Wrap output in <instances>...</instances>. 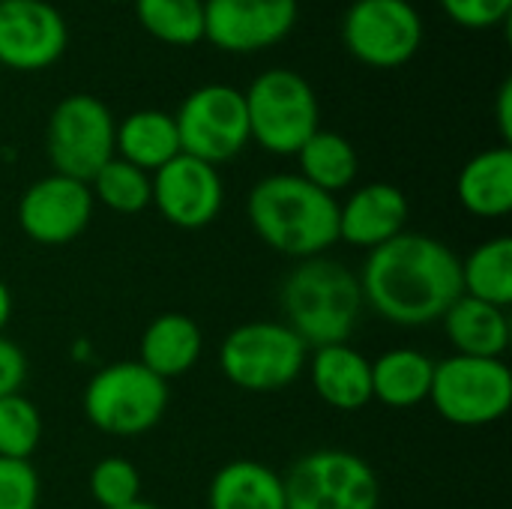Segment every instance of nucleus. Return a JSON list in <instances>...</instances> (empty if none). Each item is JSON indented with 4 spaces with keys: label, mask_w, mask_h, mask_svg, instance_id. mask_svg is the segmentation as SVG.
Segmentation results:
<instances>
[{
    "label": "nucleus",
    "mask_w": 512,
    "mask_h": 509,
    "mask_svg": "<svg viewBox=\"0 0 512 509\" xmlns=\"http://www.w3.org/2000/svg\"><path fill=\"white\" fill-rule=\"evenodd\" d=\"M495 117H498V132H501V144L510 147L512 141V81L507 78L498 90V102H495Z\"/></svg>",
    "instance_id": "473e14b6"
},
{
    "label": "nucleus",
    "mask_w": 512,
    "mask_h": 509,
    "mask_svg": "<svg viewBox=\"0 0 512 509\" xmlns=\"http://www.w3.org/2000/svg\"><path fill=\"white\" fill-rule=\"evenodd\" d=\"M111 3H123V0H111Z\"/></svg>",
    "instance_id": "c9c22d12"
},
{
    "label": "nucleus",
    "mask_w": 512,
    "mask_h": 509,
    "mask_svg": "<svg viewBox=\"0 0 512 509\" xmlns=\"http://www.w3.org/2000/svg\"><path fill=\"white\" fill-rule=\"evenodd\" d=\"M120 509H162V507H156V504H150V501H132V504H126V507H120Z\"/></svg>",
    "instance_id": "f704fd0d"
},
{
    "label": "nucleus",
    "mask_w": 512,
    "mask_h": 509,
    "mask_svg": "<svg viewBox=\"0 0 512 509\" xmlns=\"http://www.w3.org/2000/svg\"><path fill=\"white\" fill-rule=\"evenodd\" d=\"M408 198L393 183H366L339 201V240L354 249H378L408 225Z\"/></svg>",
    "instance_id": "dca6fc26"
},
{
    "label": "nucleus",
    "mask_w": 512,
    "mask_h": 509,
    "mask_svg": "<svg viewBox=\"0 0 512 509\" xmlns=\"http://www.w3.org/2000/svg\"><path fill=\"white\" fill-rule=\"evenodd\" d=\"M423 33V15L411 0H354L342 15V45L369 69L405 66Z\"/></svg>",
    "instance_id": "9b49d317"
},
{
    "label": "nucleus",
    "mask_w": 512,
    "mask_h": 509,
    "mask_svg": "<svg viewBox=\"0 0 512 509\" xmlns=\"http://www.w3.org/2000/svg\"><path fill=\"white\" fill-rule=\"evenodd\" d=\"M282 324L309 348L348 342L363 315V294L357 273L345 264L318 255L297 261L279 288Z\"/></svg>",
    "instance_id": "7ed1b4c3"
},
{
    "label": "nucleus",
    "mask_w": 512,
    "mask_h": 509,
    "mask_svg": "<svg viewBox=\"0 0 512 509\" xmlns=\"http://www.w3.org/2000/svg\"><path fill=\"white\" fill-rule=\"evenodd\" d=\"M207 509H288L282 474L258 459H234L213 474Z\"/></svg>",
    "instance_id": "4be33fe9"
},
{
    "label": "nucleus",
    "mask_w": 512,
    "mask_h": 509,
    "mask_svg": "<svg viewBox=\"0 0 512 509\" xmlns=\"http://www.w3.org/2000/svg\"><path fill=\"white\" fill-rule=\"evenodd\" d=\"M429 402L441 420L459 429H483L507 417L512 405V372L504 360L444 357L435 360Z\"/></svg>",
    "instance_id": "0eeeda50"
},
{
    "label": "nucleus",
    "mask_w": 512,
    "mask_h": 509,
    "mask_svg": "<svg viewBox=\"0 0 512 509\" xmlns=\"http://www.w3.org/2000/svg\"><path fill=\"white\" fill-rule=\"evenodd\" d=\"M138 24L159 42L192 48L204 39V0H132Z\"/></svg>",
    "instance_id": "a878e982"
},
{
    "label": "nucleus",
    "mask_w": 512,
    "mask_h": 509,
    "mask_svg": "<svg viewBox=\"0 0 512 509\" xmlns=\"http://www.w3.org/2000/svg\"><path fill=\"white\" fill-rule=\"evenodd\" d=\"M447 18L465 30H492L512 12V0H438Z\"/></svg>",
    "instance_id": "7c9ffc66"
},
{
    "label": "nucleus",
    "mask_w": 512,
    "mask_h": 509,
    "mask_svg": "<svg viewBox=\"0 0 512 509\" xmlns=\"http://www.w3.org/2000/svg\"><path fill=\"white\" fill-rule=\"evenodd\" d=\"M171 402L168 381L138 360H117L96 369L81 393L87 423L111 438H141L153 432Z\"/></svg>",
    "instance_id": "20e7f679"
},
{
    "label": "nucleus",
    "mask_w": 512,
    "mask_h": 509,
    "mask_svg": "<svg viewBox=\"0 0 512 509\" xmlns=\"http://www.w3.org/2000/svg\"><path fill=\"white\" fill-rule=\"evenodd\" d=\"M444 333L456 354L462 357H483V360H504L510 348L512 330L510 315L501 306L474 300L462 294L441 318Z\"/></svg>",
    "instance_id": "6ab92c4d"
},
{
    "label": "nucleus",
    "mask_w": 512,
    "mask_h": 509,
    "mask_svg": "<svg viewBox=\"0 0 512 509\" xmlns=\"http://www.w3.org/2000/svg\"><path fill=\"white\" fill-rule=\"evenodd\" d=\"M90 498L102 509H120L141 501V474L123 456H105L90 471Z\"/></svg>",
    "instance_id": "c85d7f7f"
},
{
    "label": "nucleus",
    "mask_w": 512,
    "mask_h": 509,
    "mask_svg": "<svg viewBox=\"0 0 512 509\" xmlns=\"http://www.w3.org/2000/svg\"><path fill=\"white\" fill-rule=\"evenodd\" d=\"M309 348L282 321H246L219 345L222 375L243 393H282L306 372Z\"/></svg>",
    "instance_id": "423d86ee"
},
{
    "label": "nucleus",
    "mask_w": 512,
    "mask_h": 509,
    "mask_svg": "<svg viewBox=\"0 0 512 509\" xmlns=\"http://www.w3.org/2000/svg\"><path fill=\"white\" fill-rule=\"evenodd\" d=\"M39 444H42L39 408L24 393L0 399V459L30 462Z\"/></svg>",
    "instance_id": "cd10ccee"
},
{
    "label": "nucleus",
    "mask_w": 512,
    "mask_h": 509,
    "mask_svg": "<svg viewBox=\"0 0 512 509\" xmlns=\"http://www.w3.org/2000/svg\"><path fill=\"white\" fill-rule=\"evenodd\" d=\"M249 138L273 156H297V150L321 129V105L315 87L294 69H264L243 90Z\"/></svg>",
    "instance_id": "39448f33"
},
{
    "label": "nucleus",
    "mask_w": 512,
    "mask_h": 509,
    "mask_svg": "<svg viewBox=\"0 0 512 509\" xmlns=\"http://www.w3.org/2000/svg\"><path fill=\"white\" fill-rule=\"evenodd\" d=\"M462 294L510 309L512 303V237L483 240L462 261Z\"/></svg>",
    "instance_id": "393cba45"
},
{
    "label": "nucleus",
    "mask_w": 512,
    "mask_h": 509,
    "mask_svg": "<svg viewBox=\"0 0 512 509\" xmlns=\"http://www.w3.org/2000/svg\"><path fill=\"white\" fill-rule=\"evenodd\" d=\"M90 192H93V201L108 207L111 213H120V216H135V213H144L150 207V195H153V183H150V174L123 162V159H111L105 162L93 180L87 183Z\"/></svg>",
    "instance_id": "bb28decb"
},
{
    "label": "nucleus",
    "mask_w": 512,
    "mask_h": 509,
    "mask_svg": "<svg viewBox=\"0 0 512 509\" xmlns=\"http://www.w3.org/2000/svg\"><path fill=\"white\" fill-rule=\"evenodd\" d=\"M297 162H300L297 174L327 195H339V192L351 189L357 180V171H360L354 144L333 129H318L297 150Z\"/></svg>",
    "instance_id": "b1692460"
},
{
    "label": "nucleus",
    "mask_w": 512,
    "mask_h": 509,
    "mask_svg": "<svg viewBox=\"0 0 512 509\" xmlns=\"http://www.w3.org/2000/svg\"><path fill=\"white\" fill-rule=\"evenodd\" d=\"M96 201L87 183L48 174L30 183L15 207L21 234L36 246H66L78 240L90 219H93Z\"/></svg>",
    "instance_id": "f8f14e48"
},
{
    "label": "nucleus",
    "mask_w": 512,
    "mask_h": 509,
    "mask_svg": "<svg viewBox=\"0 0 512 509\" xmlns=\"http://www.w3.org/2000/svg\"><path fill=\"white\" fill-rule=\"evenodd\" d=\"M204 351V333L192 315L183 312H162L156 315L138 342V363L150 369L156 378L171 381L183 378L195 369Z\"/></svg>",
    "instance_id": "a211bd4d"
},
{
    "label": "nucleus",
    "mask_w": 512,
    "mask_h": 509,
    "mask_svg": "<svg viewBox=\"0 0 512 509\" xmlns=\"http://www.w3.org/2000/svg\"><path fill=\"white\" fill-rule=\"evenodd\" d=\"M459 204L477 219H501L512 210V147L498 144L471 156L456 177Z\"/></svg>",
    "instance_id": "aec40b11"
},
{
    "label": "nucleus",
    "mask_w": 512,
    "mask_h": 509,
    "mask_svg": "<svg viewBox=\"0 0 512 509\" xmlns=\"http://www.w3.org/2000/svg\"><path fill=\"white\" fill-rule=\"evenodd\" d=\"M69 45L63 12L48 0H0V69L42 72Z\"/></svg>",
    "instance_id": "4468645a"
},
{
    "label": "nucleus",
    "mask_w": 512,
    "mask_h": 509,
    "mask_svg": "<svg viewBox=\"0 0 512 509\" xmlns=\"http://www.w3.org/2000/svg\"><path fill=\"white\" fill-rule=\"evenodd\" d=\"M306 375L315 396L333 411L354 414L372 402V360L348 342L309 351Z\"/></svg>",
    "instance_id": "f3484780"
},
{
    "label": "nucleus",
    "mask_w": 512,
    "mask_h": 509,
    "mask_svg": "<svg viewBox=\"0 0 512 509\" xmlns=\"http://www.w3.org/2000/svg\"><path fill=\"white\" fill-rule=\"evenodd\" d=\"M255 237L294 261L327 255L339 243V198L300 174H267L246 195Z\"/></svg>",
    "instance_id": "f03ea898"
},
{
    "label": "nucleus",
    "mask_w": 512,
    "mask_h": 509,
    "mask_svg": "<svg viewBox=\"0 0 512 509\" xmlns=\"http://www.w3.org/2000/svg\"><path fill=\"white\" fill-rule=\"evenodd\" d=\"M435 360L417 348H390L372 360V402L393 411L429 402Z\"/></svg>",
    "instance_id": "5701e85b"
},
{
    "label": "nucleus",
    "mask_w": 512,
    "mask_h": 509,
    "mask_svg": "<svg viewBox=\"0 0 512 509\" xmlns=\"http://www.w3.org/2000/svg\"><path fill=\"white\" fill-rule=\"evenodd\" d=\"M174 123L180 135V153L210 162L216 168L240 156L252 141L243 90L231 84L195 87L180 102Z\"/></svg>",
    "instance_id": "9d476101"
},
{
    "label": "nucleus",
    "mask_w": 512,
    "mask_h": 509,
    "mask_svg": "<svg viewBox=\"0 0 512 509\" xmlns=\"http://www.w3.org/2000/svg\"><path fill=\"white\" fill-rule=\"evenodd\" d=\"M27 372H30L27 354L12 339L0 336V399L21 393Z\"/></svg>",
    "instance_id": "2f4dec72"
},
{
    "label": "nucleus",
    "mask_w": 512,
    "mask_h": 509,
    "mask_svg": "<svg viewBox=\"0 0 512 509\" xmlns=\"http://www.w3.org/2000/svg\"><path fill=\"white\" fill-rule=\"evenodd\" d=\"M114 156L147 174H156L162 165L180 156V135H177L174 114L159 108H138L123 120H117Z\"/></svg>",
    "instance_id": "412c9836"
},
{
    "label": "nucleus",
    "mask_w": 512,
    "mask_h": 509,
    "mask_svg": "<svg viewBox=\"0 0 512 509\" xmlns=\"http://www.w3.org/2000/svg\"><path fill=\"white\" fill-rule=\"evenodd\" d=\"M363 306L396 327H429L462 297V258L438 237L402 231L357 273Z\"/></svg>",
    "instance_id": "f257e3e1"
},
{
    "label": "nucleus",
    "mask_w": 512,
    "mask_h": 509,
    "mask_svg": "<svg viewBox=\"0 0 512 509\" xmlns=\"http://www.w3.org/2000/svg\"><path fill=\"white\" fill-rule=\"evenodd\" d=\"M39 474L30 462L0 459V509L39 507Z\"/></svg>",
    "instance_id": "c756f323"
},
{
    "label": "nucleus",
    "mask_w": 512,
    "mask_h": 509,
    "mask_svg": "<svg viewBox=\"0 0 512 509\" xmlns=\"http://www.w3.org/2000/svg\"><path fill=\"white\" fill-rule=\"evenodd\" d=\"M282 483L288 509L381 507V483L375 468L351 450H312L288 468Z\"/></svg>",
    "instance_id": "6e6552de"
},
{
    "label": "nucleus",
    "mask_w": 512,
    "mask_h": 509,
    "mask_svg": "<svg viewBox=\"0 0 512 509\" xmlns=\"http://www.w3.org/2000/svg\"><path fill=\"white\" fill-rule=\"evenodd\" d=\"M9 318H12V291H9V285L0 279V336H3V330H6V324H9Z\"/></svg>",
    "instance_id": "72a5a7b5"
},
{
    "label": "nucleus",
    "mask_w": 512,
    "mask_h": 509,
    "mask_svg": "<svg viewBox=\"0 0 512 509\" xmlns=\"http://www.w3.org/2000/svg\"><path fill=\"white\" fill-rule=\"evenodd\" d=\"M114 129L117 120L99 96H63L45 126V153L54 174L90 183L93 174L114 159Z\"/></svg>",
    "instance_id": "1a4fd4ad"
},
{
    "label": "nucleus",
    "mask_w": 512,
    "mask_h": 509,
    "mask_svg": "<svg viewBox=\"0 0 512 509\" xmlns=\"http://www.w3.org/2000/svg\"><path fill=\"white\" fill-rule=\"evenodd\" d=\"M297 18V0H204V39L228 54H255L285 42Z\"/></svg>",
    "instance_id": "ddd939ff"
},
{
    "label": "nucleus",
    "mask_w": 512,
    "mask_h": 509,
    "mask_svg": "<svg viewBox=\"0 0 512 509\" xmlns=\"http://www.w3.org/2000/svg\"><path fill=\"white\" fill-rule=\"evenodd\" d=\"M150 183V204L168 225L180 231L207 228L219 216L225 201V183L219 168L186 153L174 156L168 165L150 174Z\"/></svg>",
    "instance_id": "2eb2a0df"
}]
</instances>
